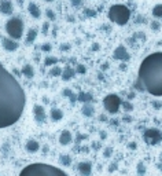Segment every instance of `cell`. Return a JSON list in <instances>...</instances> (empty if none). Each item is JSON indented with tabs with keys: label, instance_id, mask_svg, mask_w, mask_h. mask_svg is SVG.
I'll use <instances>...</instances> for the list:
<instances>
[{
	"label": "cell",
	"instance_id": "6da1fadb",
	"mask_svg": "<svg viewBox=\"0 0 162 176\" xmlns=\"http://www.w3.org/2000/svg\"><path fill=\"white\" fill-rule=\"evenodd\" d=\"M26 96L14 76L0 63V129L14 125L25 109Z\"/></svg>",
	"mask_w": 162,
	"mask_h": 176
},
{
	"label": "cell",
	"instance_id": "7a4b0ae2",
	"mask_svg": "<svg viewBox=\"0 0 162 176\" xmlns=\"http://www.w3.org/2000/svg\"><path fill=\"white\" fill-rule=\"evenodd\" d=\"M139 78L144 88L154 96H162V53H153L143 59Z\"/></svg>",
	"mask_w": 162,
	"mask_h": 176
},
{
	"label": "cell",
	"instance_id": "3957f363",
	"mask_svg": "<svg viewBox=\"0 0 162 176\" xmlns=\"http://www.w3.org/2000/svg\"><path fill=\"white\" fill-rule=\"evenodd\" d=\"M19 176H67L62 169L54 167L50 164H43V163H34L30 165H26Z\"/></svg>",
	"mask_w": 162,
	"mask_h": 176
},
{
	"label": "cell",
	"instance_id": "277c9868",
	"mask_svg": "<svg viewBox=\"0 0 162 176\" xmlns=\"http://www.w3.org/2000/svg\"><path fill=\"white\" fill-rule=\"evenodd\" d=\"M130 18V10L124 4H114L109 10V19L111 22L117 23L120 26H124L128 23Z\"/></svg>",
	"mask_w": 162,
	"mask_h": 176
},
{
	"label": "cell",
	"instance_id": "5b68a950",
	"mask_svg": "<svg viewBox=\"0 0 162 176\" xmlns=\"http://www.w3.org/2000/svg\"><path fill=\"white\" fill-rule=\"evenodd\" d=\"M6 30L8 33V36L14 40H19L23 34V22L19 18H10L6 23Z\"/></svg>",
	"mask_w": 162,
	"mask_h": 176
},
{
	"label": "cell",
	"instance_id": "8992f818",
	"mask_svg": "<svg viewBox=\"0 0 162 176\" xmlns=\"http://www.w3.org/2000/svg\"><path fill=\"white\" fill-rule=\"evenodd\" d=\"M121 98L115 94H109L103 99V106L107 110L110 114H115L120 112V106H121Z\"/></svg>",
	"mask_w": 162,
	"mask_h": 176
},
{
	"label": "cell",
	"instance_id": "52a82bcc",
	"mask_svg": "<svg viewBox=\"0 0 162 176\" xmlns=\"http://www.w3.org/2000/svg\"><path fill=\"white\" fill-rule=\"evenodd\" d=\"M143 139L150 146H155L162 140V131L158 128H149L143 132Z\"/></svg>",
	"mask_w": 162,
	"mask_h": 176
},
{
	"label": "cell",
	"instance_id": "ba28073f",
	"mask_svg": "<svg viewBox=\"0 0 162 176\" xmlns=\"http://www.w3.org/2000/svg\"><path fill=\"white\" fill-rule=\"evenodd\" d=\"M113 57H114V59H118V61H129L130 59V55L128 53V50H126L124 46H118V47H117L114 50Z\"/></svg>",
	"mask_w": 162,
	"mask_h": 176
},
{
	"label": "cell",
	"instance_id": "9c48e42d",
	"mask_svg": "<svg viewBox=\"0 0 162 176\" xmlns=\"http://www.w3.org/2000/svg\"><path fill=\"white\" fill-rule=\"evenodd\" d=\"M33 114H34V120H36L39 124H43L46 121V112H44V108L40 105H34L33 108Z\"/></svg>",
	"mask_w": 162,
	"mask_h": 176
},
{
	"label": "cell",
	"instance_id": "30bf717a",
	"mask_svg": "<svg viewBox=\"0 0 162 176\" xmlns=\"http://www.w3.org/2000/svg\"><path fill=\"white\" fill-rule=\"evenodd\" d=\"M0 11L3 14H6V15H11L14 11L12 3L10 0H0Z\"/></svg>",
	"mask_w": 162,
	"mask_h": 176
},
{
	"label": "cell",
	"instance_id": "8fae6325",
	"mask_svg": "<svg viewBox=\"0 0 162 176\" xmlns=\"http://www.w3.org/2000/svg\"><path fill=\"white\" fill-rule=\"evenodd\" d=\"M77 169L81 173V176H89L92 172V164L91 163H80Z\"/></svg>",
	"mask_w": 162,
	"mask_h": 176
},
{
	"label": "cell",
	"instance_id": "7c38bea8",
	"mask_svg": "<svg viewBox=\"0 0 162 176\" xmlns=\"http://www.w3.org/2000/svg\"><path fill=\"white\" fill-rule=\"evenodd\" d=\"M3 47L7 51H15L18 48V43L11 37H7V39H3Z\"/></svg>",
	"mask_w": 162,
	"mask_h": 176
},
{
	"label": "cell",
	"instance_id": "4fadbf2b",
	"mask_svg": "<svg viewBox=\"0 0 162 176\" xmlns=\"http://www.w3.org/2000/svg\"><path fill=\"white\" fill-rule=\"evenodd\" d=\"M59 143L62 146H67V144L71 143V133L70 131H63L59 136Z\"/></svg>",
	"mask_w": 162,
	"mask_h": 176
},
{
	"label": "cell",
	"instance_id": "5bb4252c",
	"mask_svg": "<svg viewBox=\"0 0 162 176\" xmlns=\"http://www.w3.org/2000/svg\"><path fill=\"white\" fill-rule=\"evenodd\" d=\"M62 80L63 81H69V80H71V78L76 76V70L74 69H71L70 66H67L65 70H62Z\"/></svg>",
	"mask_w": 162,
	"mask_h": 176
},
{
	"label": "cell",
	"instance_id": "9a60e30c",
	"mask_svg": "<svg viewBox=\"0 0 162 176\" xmlns=\"http://www.w3.org/2000/svg\"><path fill=\"white\" fill-rule=\"evenodd\" d=\"M77 101L82 103H89L94 101V95L89 92H80V94H77Z\"/></svg>",
	"mask_w": 162,
	"mask_h": 176
},
{
	"label": "cell",
	"instance_id": "2e32d148",
	"mask_svg": "<svg viewBox=\"0 0 162 176\" xmlns=\"http://www.w3.org/2000/svg\"><path fill=\"white\" fill-rule=\"evenodd\" d=\"M26 150L29 151V153H36L37 150L40 149V144L37 140H34V139H30V140H27L26 142Z\"/></svg>",
	"mask_w": 162,
	"mask_h": 176
},
{
	"label": "cell",
	"instance_id": "e0dca14e",
	"mask_svg": "<svg viewBox=\"0 0 162 176\" xmlns=\"http://www.w3.org/2000/svg\"><path fill=\"white\" fill-rule=\"evenodd\" d=\"M27 11L30 13V15H32L33 18H40V17H41L40 8L36 4H34V3H30V4L27 6Z\"/></svg>",
	"mask_w": 162,
	"mask_h": 176
},
{
	"label": "cell",
	"instance_id": "ac0fdd59",
	"mask_svg": "<svg viewBox=\"0 0 162 176\" xmlns=\"http://www.w3.org/2000/svg\"><path fill=\"white\" fill-rule=\"evenodd\" d=\"M81 112H82V114H84L85 117H92L94 116V113H95V109H94V106H92L91 103H84Z\"/></svg>",
	"mask_w": 162,
	"mask_h": 176
},
{
	"label": "cell",
	"instance_id": "d6986e66",
	"mask_svg": "<svg viewBox=\"0 0 162 176\" xmlns=\"http://www.w3.org/2000/svg\"><path fill=\"white\" fill-rule=\"evenodd\" d=\"M51 118H52V121H61L63 118V112L61 109H52L51 110Z\"/></svg>",
	"mask_w": 162,
	"mask_h": 176
},
{
	"label": "cell",
	"instance_id": "ffe728a7",
	"mask_svg": "<svg viewBox=\"0 0 162 176\" xmlns=\"http://www.w3.org/2000/svg\"><path fill=\"white\" fill-rule=\"evenodd\" d=\"M21 73H22L25 77L27 78H32L34 76V72H33V68L30 66V65H25V66L22 68V70H21Z\"/></svg>",
	"mask_w": 162,
	"mask_h": 176
},
{
	"label": "cell",
	"instance_id": "44dd1931",
	"mask_svg": "<svg viewBox=\"0 0 162 176\" xmlns=\"http://www.w3.org/2000/svg\"><path fill=\"white\" fill-rule=\"evenodd\" d=\"M36 37H37V30L36 29H30L29 32H27V36H26V43L32 44Z\"/></svg>",
	"mask_w": 162,
	"mask_h": 176
},
{
	"label": "cell",
	"instance_id": "7402d4cb",
	"mask_svg": "<svg viewBox=\"0 0 162 176\" xmlns=\"http://www.w3.org/2000/svg\"><path fill=\"white\" fill-rule=\"evenodd\" d=\"M133 88L136 89V91H139V92H144L146 91V88H144V85H143V83L140 78H136V81L133 83Z\"/></svg>",
	"mask_w": 162,
	"mask_h": 176
},
{
	"label": "cell",
	"instance_id": "603a6c76",
	"mask_svg": "<svg viewBox=\"0 0 162 176\" xmlns=\"http://www.w3.org/2000/svg\"><path fill=\"white\" fill-rule=\"evenodd\" d=\"M153 15L155 18H162V4H157L153 8Z\"/></svg>",
	"mask_w": 162,
	"mask_h": 176
},
{
	"label": "cell",
	"instance_id": "cb8c5ba5",
	"mask_svg": "<svg viewBox=\"0 0 162 176\" xmlns=\"http://www.w3.org/2000/svg\"><path fill=\"white\" fill-rule=\"evenodd\" d=\"M56 63H58V58H55V57H47L46 61H44V65H46V66H54V65H56Z\"/></svg>",
	"mask_w": 162,
	"mask_h": 176
},
{
	"label": "cell",
	"instance_id": "d4e9b609",
	"mask_svg": "<svg viewBox=\"0 0 162 176\" xmlns=\"http://www.w3.org/2000/svg\"><path fill=\"white\" fill-rule=\"evenodd\" d=\"M61 163H62V165H66V167H69V165L71 164L70 156H67V154H63V156L61 157Z\"/></svg>",
	"mask_w": 162,
	"mask_h": 176
},
{
	"label": "cell",
	"instance_id": "484cf974",
	"mask_svg": "<svg viewBox=\"0 0 162 176\" xmlns=\"http://www.w3.org/2000/svg\"><path fill=\"white\" fill-rule=\"evenodd\" d=\"M61 74H62V69L59 66H55L54 65V68L50 70V76H55L56 77V76H61Z\"/></svg>",
	"mask_w": 162,
	"mask_h": 176
},
{
	"label": "cell",
	"instance_id": "4316f807",
	"mask_svg": "<svg viewBox=\"0 0 162 176\" xmlns=\"http://www.w3.org/2000/svg\"><path fill=\"white\" fill-rule=\"evenodd\" d=\"M121 105H122V108H124L125 112H132V110H133V105L130 102H128V101L121 102Z\"/></svg>",
	"mask_w": 162,
	"mask_h": 176
},
{
	"label": "cell",
	"instance_id": "83f0119b",
	"mask_svg": "<svg viewBox=\"0 0 162 176\" xmlns=\"http://www.w3.org/2000/svg\"><path fill=\"white\" fill-rule=\"evenodd\" d=\"M144 173H146V167H144L143 163H139V164H137V175L143 176Z\"/></svg>",
	"mask_w": 162,
	"mask_h": 176
},
{
	"label": "cell",
	"instance_id": "f1b7e54d",
	"mask_svg": "<svg viewBox=\"0 0 162 176\" xmlns=\"http://www.w3.org/2000/svg\"><path fill=\"white\" fill-rule=\"evenodd\" d=\"M85 72H87V68L84 66V65H77V68H76V73H80V74H84Z\"/></svg>",
	"mask_w": 162,
	"mask_h": 176
},
{
	"label": "cell",
	"instance_id": "f546056e",
	"mask_svg": "<svg viewBox=\"0 0 162 176\" xmlns=\"http://www.w3.org/2000/svg\"><path fill=\"white\" fill-rule=\"evenodd\" d=\"M51 48H52V47H51V44H48V43H46V44H43V46H41V50H43L44 53H50Z\"/></svg>",
	"mask_w": 162,
	"mask_h": 176
},
{
	"label": "cell",
	"instance_id": "4dcf8cb0",
	"mask_svg": "<svg viewBox=\"0 0 162 176\" xmlns=\"http://www.w3.org/2000/svg\"><path fill=\"white\" fill-rule=\"evenodd\" d=\"M151 29H153V30H160L161 25L158 22H151Z\"/></svg>",
	"mask_w": 162,
	"mask_h": 176
},
{
	"label": "cell",
	"instance_id": "1f68e13d",
	"mask_svg": "<svg viewBox=\"0 0 162 176\" xmlns=\"http://www.w3.org/2000/svg\"><path fill=\"white\" fill-rule=\"evenodd\" d=\"M46 14H47V17H48L50 19H55V14H54L52 10H47Z\"/></svg>",
	"mask_w": 162,
	"mask_h": 176
},
{
	"label": "cell",
	"instance_id": "d6a6232c",
	"mask_svg": "<svg viewBox=\"0 0 162 176\" xmlns=\"http://www.w3.org/2000/svg\"><path fill=\"white\" fill-rule=\"evenodd\" d=\"M85 14H87L88 17H95V15H96V11H95V10H89V8H87V10H85Z\"/></svg>",
	"mask_w": 162,
	"mask_h": 176
},
{
	"label": "cell",
	"instance_id": "836d02e7",
	"mask_svg": "<svg viewBox=\"0 0 162 176\" xmlns=\"http://www.w3.org/2000/svg\"><path fill=\"white\" fill-rule=\"evenodd\" d=\"M69 99H70V102H71V103H76V102H77V95L71 92V94L69 95Z\"/></svg>",
	"mask_w": 162,
	"mask_h": 176
},
{
	"label": "cell",
	"instance_id": "e575fe53",
	"mask_svg": "<svg viewBox=\"0 0 162 176\" xmlns=\"http://www.w3.org/2000/svg\"><path fill=\"white\" fill-rule=\"evenodd\" d=\"M111 151H113V150L109 147V149H106V150H105V153H103V156H105L106 158H109L110 156H111Z\"/></svg>",
	"mask_w": 162,
	"mask_h": 176
},
{
	"label": "cell",
	"instance_id": "d590c367",
	"mask_svg": "<svg viewBox=\"0 0 162 176\" xmlns=\"http://www.w3.org/2000/svg\"><path fill=\"white\" fill-rule=\"evenodd\" d=\"M70 2H71V4H73L74 7H78V6H81L82 0H70Z\"/></svg>",
	"mask_w": 162,
	"mask_h": 176
},
{
	"label": "cell",
	"instance_id": "8d00e7d4",
	"mask_svg": "<svg viewBox=\"0 0 162 176\" xmlns=\"http://www.w3.org/2000/svg\"><path fill=\"white\" fill-rule=\"evenodd\" d=\"M153 106H154V108H155V109H160L161 108V106H162V102H153Z\"/></svg>",
	"mask_w": 162,
	"mask_h": 176
},
{
	"label": "cell",
	"instance_id": "74e56055",
	"mask_svg": "<svg viewBox=\"0 0 162 176\" xmlns=\"http://www.w3.org/2000/svg\"><path fill=\"white\" fill-rule=\"evenodd\" d=\"M128 147H129V149H132V150H135L136 147H137V144H136L135 142H130V143L128 144Z\"/></svg>",
	"mask_w": 162,
	"mask_h": 176
},
{
	"label": "cell",
	"instance_id": "f35d334b",
	"mask_svg": "<svg viewBox=\"0 0 162 176\" xmlns=\"http://www.w3.org/2000/svg\"><path fill=\"white\" fill-rule=\"evenodd\" d=\"M117 168H118V167H117V163H114V164H111V167L109 168V171H110V172H113V171H115Z\"/></svg>",
	"mask_w": 162,
	"mask_h": 176
},
{
	"label": "cell",
	"instance_id": "ab89813d",
	"mask_svg": "<svg viewBox=\"0 0 162 176\" xmlns=\"http://www.w3.org/2000/svg\"><path fill=\"white\" fill-rule=\"evenodd\" d=\"M71 94V89H69V88H66V89H63V95L65 96H69Z\"/></svg>",
	"mask_w": 162,
	"mask_h": 176
},
{
	"label": "cell",
	"instance_id": "60d3db41",
	"mask_svg": "<svg viewBox=\"0 0 162 176\" xmlns=\"http://www.w3.org/2000/svg\"><path fill=\"white\" fill-rule=\"evenodd\" d=\"M99 120H101V121H103V123H106V121H107V117H106L105 114H102L101 117H99Z\"/></svg>",
	"mask_w": 162,
	"mask_h": 176
},
{
	"label": "cell",
	"instance_id": "b9f144b4",
	"mask_svg": "<svg viewBox=\"0 0 162 176\" xmlns=\"http://www.w3.org/2000/svg\"><path fill=\"white\" fill-rule=\"evenodd\" d=\"M47 30H48V22H46L44 23V26H43V32L47 33Z\"/></svg>",
	"mask_w": 162,
	"mask_h": 176
},
{
	"label": "cell",
	"instance_id": "7bdbcfd3",
	"mask_svg": "<svg viewBox=\"0 0 162 176\" xmlns=\"http://www.w3.org/2000/svg\"><path fill=\"white\" fill-rule=\"evenodd\" d=\"M107 68H109V63H103L102 65V70H107Z\"/></svg>",
	"mask_w": 162,
	"mask_h": 176
},
{
	"label": "cell",
	"instance_id": "ee69618b",
	"mask_svg": "<svg viewBox=\"0 0 162 176\" xmlns=\"http://www.w3.org/2000/svg\"><path fill=\"white\" fill-rule=\"evenodd\" d=\"M120 69H121V70H126V65L125 63H121V65H120Z\"/></svg>",
	"mask_w": 162,
	"mask_h": 176
},
{
	"label": "cell",
	"instance_id": "f6af8a7d",
	"mask_svg": "<svg viewBox=\"0 0 162 176\" xmlns=\"http://www.w3.org/2000/svg\"><path fill=\"white\" fill-rule=\"evenodd\" d=\"M111 124L113 125H118V120H111Z\"/></svg>",
	"mask_w": 162,
	"mask_h": 176
},
{
	"label": "cell",
	"instance_id": "bcb514c9",
	"mask_svg": "<svg viewBox=\"0 0 162 176\" xmlns=\"http://www.w3.org/2000/svg\"><path fill=\"white\" fill-rule=\"evenodd\" d=\"M69 48H70V46H62L61 50H69Z\"/></svg>",
	"mask_w": 162,
	"mask_h": 176
},
{
	"label": "cell",
	"instance_id": "7dc6e473",
	"mask_svg": "<svg viewBox=\"0 0 162 176\" xmlns=\"http://www.w3.org/2000/svg\"><path fill=\"white\" fill-rule=\"evenodd\" d=\"M124 121H126V123H130V117H124Z\"/></svg>",
	"mask_w": 162,
	"mask_h": 176
},
{
	"label": "cell",
	"instance_id": "c3c4849f",
	"mask_svg": "<svg viewBox=\"0 0 162 176\" xmlns=\"http://www.w3.org/2000/svg\"><path fill=\"white\" fill-rule=\"evenodd\" d=\"M106 136H107V135H106V132H105V131H103V132L101 133V138H103V139H105V138H106Z\"/></svg>",
	"mask_w": 162,
	"mask_h": 176
},
{
	"label": "cell",
	"instance_id": "681fc988",
	"mask_svg": "<svg viewBox=\"0 0 162 176\" xmlns=\"http://www.w3.org/2000/svg\"><path fill=\"white\" fill-rule=\"evenodd\" d=\"M98 78H99V80H103L105 77H103V74H102V73H99V74H98Z\"/></svg>",
	"mask_w": 162,
	"mask_h": 176
},
{
	"label": "cell",
	"instance_id": "f907efd6",
	"mask_svg": "<svg viewBox=\"0 0 162 176\" xmlns=\"http://www.w3.org/2000/svg\"><path fill=\"white\" fill-rule=\"evenodd\" d=\"M98 48H99V46H98V44H96V43H95V46H94V47H92V50H95V51H96V50H98Z\"/></svg>",
	"mask_w": 162,
	"mask_h": 176
},
{
	"label": "cell",
	"instance_id": "816d5d0a",
	"mask_svg": "<svg viewBox=\"0 0 162 176\" xmlns=\"http://www.w3.org/2000/svg\"><path fill=\"white\" fill-rule=\"evenodd\" d=\"M133 96H135V94H133V92H132V94H129V95H128V99H132Z\"/></svg>",
	"mask_w": 162,
	"mask_h": 176
},
{
	"label": "cell",
	"instance_id": "f5cc1de1",
	"mask_svg": "<svg viewBox=\"0 0 162 176\" xmlns=\"http://www.w3.org/2000/svg\"><path fill=\"white\" fill-rule=\"evenodd\" d=\"M46 2H54V0H46Z\"/></svg>",
	"mask_w": 162,
	"mask_h": 176
}]
</instances>
